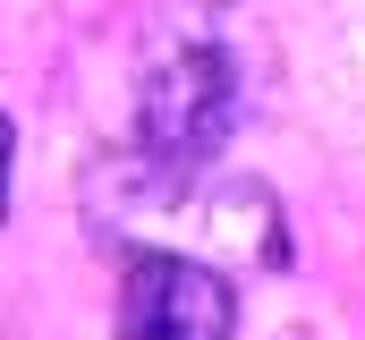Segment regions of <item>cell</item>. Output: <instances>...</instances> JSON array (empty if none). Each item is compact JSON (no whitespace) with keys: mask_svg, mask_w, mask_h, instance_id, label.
<instances>
[{"mask_svg":"<svg viewBox=\"0 0 365 340\" xmlns=\"http://www.w3.org/2000/svg\"><path fill=\"white\" fill-rule=\"evenodd\" d=\"M255 102V69H247V26L212 0L179 9L136 69V162L162 187H187L221 162V145L238 136Z\"/></svg>","mask_w":365,"mask_h":340,"instance_id":"6da1fadb","label":"cell"},{"mask_svg":"<svg viewBox=\"0 0 365 340\" xmlns=\"http://www.w3.org/2000/svg\"><path fill=\"white\" fill-rule=\"evenodd\" d=\"M238 332V281L204 255L136 247L119 272V340H230Z\"/></svg>","mask_w":365,"mask_h":340,"instance_id":"7a4b0ae2","label":"cell"},{"mask_svg":"<svg viewBox=\"0 0 365 340\" xmlns=\"http://www.w3.org/2000/svg\"><path fill=\"white\" fill-rule=\"evenodd\" d=\"M9 162H17V136H9V111H0V213H9Z\"/></svg>","mask_w":365,"mask_h":340,"instance_id":"3957f363","label":"cell"}]
</instances>
